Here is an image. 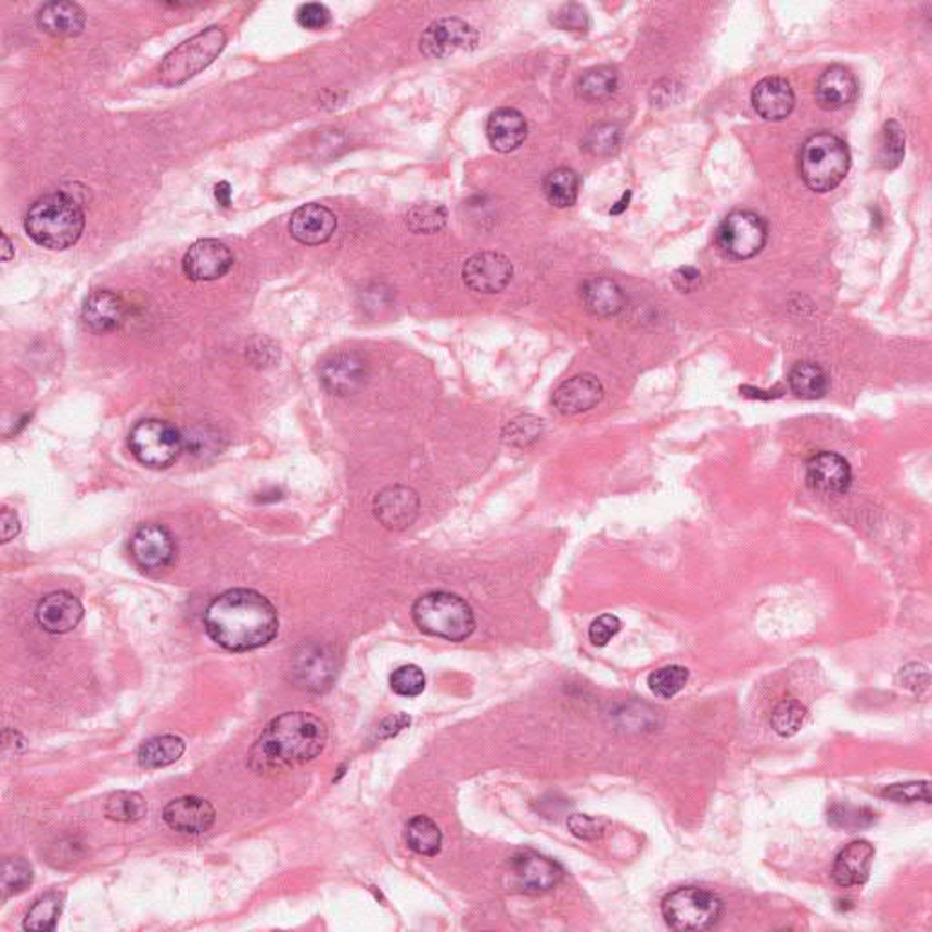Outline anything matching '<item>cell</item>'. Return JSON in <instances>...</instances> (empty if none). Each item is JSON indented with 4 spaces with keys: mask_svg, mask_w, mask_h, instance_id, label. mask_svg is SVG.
<instances>
[{
    "mask_svg": "<svg viewBox=\"0 0 932 932\" xmlns=\"http://www.w3.org/2000/svg\"><path fill=\"white\" fill-rule=\"evenodd\" d=\"M148 813L146 800L139 792L119 791L107 797L104 814L117 824H136Z\"/></svg>",
    "mask_w": 932,
    "mask_h": 932,
    "instance_id": "cell-36",
    "label": "cell"
},
{
    "mask_svg": "<svg viewBox=\"0 0 932 932\" xmlns=\"http://www.w3.org/2000/svg\"><path fill=\"white\" fill-rule=\"evenodd\" d=\"M227 46V35L219 26H209L192 39L184 40L164 58L158 66V80L164 86L184 85L208 68Z\"/></svg>",
    "mask_w": 932,
    "mask_h": 932,
    "instance_id": "cell-6",
    "label": "cell"
},
{
    "mask_svg": "<svg viewBox=\"0 0 932 932\" xmlns=\"http://www.w3.org/2000/svg\"><path fill=\"white\" fill-rule=\"evenodd\" d=\"M673 283L679 292L690 294L701 284L700 270L694 266H681L679 270L674 271Z\"/></svg>",
    "mask_w": 932,
    "mask_h": 932,
    "instance_id": "cell-51",
    "label": "cell"
},
{
    "mask_svg": "<svg viewBox=\"0 0 932 932\" xmlns=\"http://www.w3.org/2000/svg\"><path fill=\"white\" fill-rule=\"evenodd\" d=\"M130 450L139 463L148 469H168L184 450L181 432L161 419H146L130 432Z\"/></svg>",
    "mask_w": 932,
    "mask_h": 932,
    "instance_id": "cell-8",
    "label": "cell"
},
{
    "mask_svg": "<svg viewBox=\"0 0 932 932\" xmlns=\"http://www.w3.org/2000/svg\"><path fill=\"white\" fill-rule=\"evenodd\" d=\"M605 397V388L592 373H579L576 378L566 379L554 391L552 403L556 410L563 416H577L588 412Z\"/></svg>",
    "mask_w": 932,
    "mask_h": 932,
    "instance_id": "cell-19",
    "label": "cell"
},
{
    "mask_svg": "<svg viewBox=\"0 0 932 932\" xmlns=\"http://www.w3.org/2000/svg\"><path fill=\"white\" fill-rule=\"evenodd\" d=\"M807 485L826 496H842L853 485L851 464L837 452L816 454L808 459Z\"/></svg>",
    "mask_w": 932,
    "mask_h": 932,
    "instance_id": "cell-17",
    "label": "cell"
},
{
    "mask_svg": "<svg viewBox=\"0 0 932 932\" xmlns=\"http://www.w3.org/2000/svg\"><path fill=\"white\" fill-rule=\"evenodd\" d=\"M297 23L306 29H322L330 24V12L327 7L311 2V4H303L297 10Z\"/></svg>",
    "mask_w": 932,
    "mask_h": 932,
    "instance_id": "cell-50",
    "label": "cell"
},
{
    "mask_svg": "<svg viewBox=\"0 0 932 932\" xmlns=\"http://www.w3.org/2000/svg\"><path fill=\"white\" fill-rule=\"evenodd\" d=\"M628 201H630V192L625 193V195H623L622 197V201H620V203H616V206H612L611 214H622L623 209L628 208Z\"/></svg>",
    "mask_w": 932,
    "mask_h": 932,
    "instance_id": "cell-55",
    "label": "cell"
},
{
    "mask_svg": "<svg viewBox=\"0 0 932 932\" xmlns=\"http://www.w3.org/2000/svg\"><path fill=\"white\" fill-rule=\"evenodd\" d=\"M566 826L574 837L579 838V840H587V842L598 840L603 834V824L592 816H587V814H572Z\"/></svg>",
    "mask_w": 932,
    "mask_h": 932,
    "instance_id": "cell-49",
    "label": "cell"
},
{
    "mask_svg": "<svg viewBox=\"0 0 932 932\" xmlns=\"http://www.w3.org/2000/svg\"><path fill=\"white\" fill-rule=\"evenodd\" d=\"M368 367L361 357L341 352L321 365V383L334 396H352L367 383Z\"/></svg>",
    "mask_w": 932,
    "mask_h": 932,
    "instance_id": "cell-18",
    "label": "cell"
},
{
    "mask_svg": "<svg viewBox=\"0 0 932 932\" xmlns=\"http://www.w3.org/2000/svg\"><path fill=\"white\" fill-rule=\"evenodd\" d=\"M622 630V622L614 614H603L590 625L588 636L596 647H605Z\"/></svg>",
    "mask_w": 932,
    "mask_h": 932,
    "instance_id": "cell-48",
    "label": "cell"
},
{
    "mask_svg": "<svg viewBox=\"0 0 932 932\" xmlns=\"http://www.w3.org/2000/svg\"><path fill=\"white\" fill-rule=\"evenodd\" d=\"M858 80L845 66L827 68L816 85V102L827 112H837L858 97Z\"/></svg>",
    "mask_w": 932,
    "mask_h": 932,
    "instance_id": "cell-26",
    "label": "cell"
},
{
    "mask_svg": "<svg viewBox=\"0 0 932 932\" xmlns=\"http://www.w3.org/2000/svg\"><path fill=\"white\" fill-rule=\"evenodd\" d=\"M623 131L616 125H596L588 130L583 148L593 157H609L622 146Z\"/></svg>",
    "mask_w": 932,
    "mask_h": 932,
    "instance_id": "cell-39",
    "label": "cell"
},
{
    "mask_svg": "<svg viewBox=\"0 0 932 932\" xmlns=\"http://www.w3.org/2000/svg\"><path fill=\"white\" fill-rule=\"evenodd\" d=\"M582 301L585 310L596 317H614L625 308V294L622 286L609 278H590L582 286Z\"/></svg>",
    "mask_w": 932,
    "mask_h": 932,
    "instance_id": "cell-29",
    "label": "cell"
},
{
    "mask_svg": "<svg viewBox=\"0 0 932 932\" xmlns=\"http://www.w3.org/2000/svg\"><path fill=\"white\" fill-rule=\"evenodd\" d=\"M542 192H545L548 203L556 208H569L577 201L579 177L571 168H558L545 177Z\"/></svg>",
    "mask_w": 932,
    "mask_h": 932,
    "instance_id": "cell-34",
    "label": "cell"
},
{
    "mask_svg": "<svg viewBox=\"0 0 932 932\" xmlns=\"http://www.w3.org/2000/svg\"><path fill=\"white\" fill-rule=\"evenodd\" d=\"M12 257H13L12 241H10V238H8L7 233H4V235H2V259L7 260V263H8V260H12Z\"/></svg>",
    "mask_w": 932,
    "mask_h": 932,
    "instance_id": "cell-54",
    "label": "cell"
},
{
    "mask_svg": "<svg viewBox=\"0 0 932 932\" xmlns=\"http://www.w3.org/2000/svg\"><path fill=\"white\" fill-rule=\"evenodd\" d=\"M769 238V228L754 212H732L719 225L718 246L729 259L746 260L756 257Z\"/></svg>",
    "mask_w": 932,
    "mask_h": 932,
    "instance_id": "cell-9",
    "label": "cell"
},
{
    "mask_svg": "<svg viewBox=\"0 0 932 932\" xmlns=\"http://www.w3.org/2000/svg\"><path fill=\"white\" fill-rule=\"evenodd\" d=\"M542 432L541 419L534 416H520L512 419L503 430V442L512 447L525 448L539 439Z\"/></svg>",
    "mask_w": 932,
    "mask_h": 932,
    "instance_id": "cell-43",
    "label": "cell"
},
{
    "mask_svg": "<svg viewBox=\"0 0 932 932\" xmlns=\"http://www.w3.org/2000/svg\"><path fill=\"white\" fill-rule=\"evenodd\" d=\"M166 826L181 834H203L215 824V808L203 797L182 796L168 803L163 810Z\"/></svg>",
    "mask_w": 932,
    "mask_h": 932,
    "instance_id": "cell-20",
    "label": "cell"
},
{
    "mask_svg": "<svg viewBox=\"0 0 932 932\" xmlns=\"http://www.w3.org/2000/svg\"><path fill=\"white\" fill-rule=\"evenodd\" d=\"M851 168V153L834 133L819 131L800 150V174L813 192L827 193L842 184Z\"/></svg>",
    "mask_w": 932,
    "mask_h": 932,
    "instance_id": "cell-4",
    "label": "cell"
},
{
    "mask_svg": "<svg viewBox=\"0 0 932 932\" xmlns=\"http://www.w3.org/2000/svg\"><path fill=\"white\" fill-rule=\"evenodd\" d=\"M37 26L51 37H77L86 26V13L75 2H48L37 12Z\"/></svg>",
    "mask_w": 932,
    "mask_h": 932,
    "instance_id": "cell-28",
    "label": "cell"
},
{
    "mask_svg": "<svg viewBox=\"0 0 932 932\" xmlns=\"http://www.w3.org/2000/svg\"><path fill=\"white\" fill-rule=\"evenodd\" d=\"M883 796L898 803H931V783L929 781H909L891 786L883 791Z\"/></svg>",
    "mask_w": 932,
    "mask_h": 932,
    "instance_id": "cell-45",
    "label": "cell"
},
{
    "mask_svg": "<svg viewBox=\"0 0 932 932\" xmlns=\"http://www.w3.org/2000/svg\"><path fill=\"white\" fill-rule=\"evenodd\" d=\"M85 616L79 599L69 592H51L40 599L35 617L40 627L50 634H66L74 630Z\"/></svg>",
    "mask_w": 932,
    "mask_h": 932,
    "instance_id": "cell-23",
    "label": "cell"
},
{
    "mask_svg": "<svg viewBox=\"0 0 932 932\" xmlns=\"http://www.w3.org/2000/svg\"><path fill=\"white\" fill-rule=\"evenodd\" d=\"M752 106L762 119L778 123L792 114L796 106V95L786 79L767 77L752 90Z\"/></svg>",
    "mask_w": 932,
    "mask_h": 932,
    "instance_id": "cell-24",
    "label": "cell"
},
{
    "mask_svg": "<svg viewBox=\"0 0 932 932\" xmlns=\"http://www.w3.org/2000/svg\"><path fill=\"white\" fill-rule=\"evenodd\" d=\"M233 254L217 239H203L192 244L182 259V270L195 283H209L225 278L232 270Z\"/></svg>",
    "mask_w": 932,
    "mask_h": 932,
    "instance_id": "cell-13",
    "label": "cell"
},
{
    "mask_svg": "<svg viewBox=\"0 0 932 932\" xmlns=\"http://www.w3.org/2000/svg\"><path fill=\"white\" fill-rule=\"evenodd\" d=\"M215 199H217V203L228 208L232 204V187L228 182H219L215 187Z\"/></svg>",
    "mask_w": 932,
    "mask_h": 932,
    "instance_id": "cell-53",
    "label": "cell"
},
{
    "mask_svg": "<svg viewBox=\"0 0 932 932\" xmlns=\"http://www.w3.org/2000/svg\"><path fill=\"white\" fill-rule=\"evenodd\" d=\"M34 882V869L23 858H8L2 865V896L4 899L23 893Z\"/></svg>",
    "mask_w": 932,
    "mask_h": 932,
    "instance_id": "cell-41",
    "label": "cell"
},
{
    "mask_svg": "<svg viewBox=\"0 0 932 932\" xmlns=\"http://www.w3.org/2000/svg\"><path fill=\"white\" fill-rule=\"evenodd\" d=\"M552 23L558 28L574 31V34H587L588 28H590L588 12L579 4H566V7L561 8L560 12L556 13Z\"/></svg>",
    "mask_w": 932,
    "mask_h": 932,
    "instance_id": "cell-47",
    "label": "cell"
},
{
    "mask_svg": "<svg viewBox=\"0 0 932 932\" xmlns=\"http://www.w3.org/2000/svg\"><path fill=\"white\" fill-rule=\"evenodd\" d=\"M662 915L674 931H708L724 916V902L700 888H679L662 902Z\"/></svg>",
    "mask_w": 932,
    "mask_h": 932,
    "instance_id": "cell-7",
    "label": "cell"
},
{
    "mask_svg": "<svg viewBox=\"0 0 932 932\" xmlns=\"http://www.w3.org/2000/svg\"><path fill=\"white\" fill-rule=\"evenodd\" d=\"M905 155V136L902 126L896 120H889L883 126L882 142H880V163L885 170L898 168Z\"/></svg>",
    "mask_w": 932,
    "mask_h": 932,
    "instance_id": "cell-42",
    "label": "cell"
},
{
    "mask_svg": "<svg viewBox=\"0 0 932 932\" xmlns=\"http://www.w3.org/2000/svg\"><path fill=\"white\" fill-rule=\"evenodd\" d=\"M391 687L397 695L418 698L419 694H423L426 678L418 665H403L392 673Z\"/></svg>",
    "mask_w": 932,
    "mask_h": 932,
    "instance_id": "cell-44",
    "label": "cell"
},
{
    "mask_svg": "<svg viewBox=\"0 0 932 932\" xmlns=\"http://www.w3.org/2000/svg\"><path fill=\"white\" fill-rule=\"evenodd\" d=\"M807 718V708L797 700H783L775 706L770 716V727L781 738H792L802 729Z\"/></svg>",
    "mask_w": 932,
    "mask_h": 932,
    "instance_id": "cell-37",
    "label": "cell"
},
{
    "mask_svg": "<svg viewBox=\"0 0 932 932\" xmlns=\"http://www.w3.org/2000/svg\"><path fill=\"white\" fill-rule=\"evenodd\" d=\"M514 276V266L505 255L481 252L470 257L463 266V281L477 294H499L509 286Z\"/></svg>",
    "mask_w": 932,
    "mask_h": 932,
    "instance_id": "cell-14",
    "label": "cell"
},
{
    "mask_svg": "<svg viewBox=\"0 0 932 932\" xmlns=\"http://www.w3.org/2000/svg\"><path fill=\"white\" fill-rule=\"evenodd\" d=\"M125 301L107 290L91 294L82 306V321L95 334H107L119 330L126 321Z\"/></svg>",
    "mask_w": 932,
    "mask_h": 932,
    "instance_id": "cell-25",
    "label": "cell"
},
{
    "mask_svg": "<svg viewBox=\"0 0 932 932\" xmlns=\"http://www.w3.org/2000/svg\"><path fill=\"white\" fill-rule=\"evenodd\" d=\"M0 532H2V542L12 541L13 537L21 532V521H18L17 514L10 509L2 510Z\"/></svg>",
    "mask_w": 932,
    "mask_h": 932,
    "instance_id": "cell-52",
    "label": "cell"
},
{
    "mask_svg": "<svg viewBox=\"0 0 932 932\" xmlns=\"http://www.w3.org/2000/svg\"><path fill=\"white\" fill-rule=\"evenodd\" d=\"M64 894L59 891H51L40 896L28 915L24 918V929L26 931H53L58 927L59 916L63 912Z\"/></svg>",
    "mask_w": 932,
    "mask_h": 932,
    "instance_id": "cell-35",
    "label": "cell"
},
{
    "mask_svg": "<svg viewBox=\"0 0 932 932\" xmlns=\"http://www.w3.org/2000/svg\"><path fill=\"white\" fill-rule=\"evenodd\" d=\"M563 867L536 851H521L510 859V885L525 894H545L560 885Z\"/></svg>",
    "mask_w": 932,
    "mask_h": 932,
    "instance_id": "cell-10",
    "label": "cell"
},
{
    "mask_svg": "<svg viewBox=\"0 0 932 932\" xmlns=\"http://www.w3.org/2000/svg\"><path fill=\"white\" fill-rule=\"evenodd\" d=\"M408 847L412 848L413 853L434 858L442 853L443 834L434 819L429 816H413L407 824Z\"/></svg>",
    "mask_w": 932,
    "mask_h": 932,
    "instance_id": "cell-32",
    "label": "cell"
},
{
    "mask_svg": "<svg viewBox=\"0 0 932 932\" xmlns=\"http://www.w3.org/2000/svg\"><path fill=\"white\" fill-rule=\"evenodd\" d=\"M131 560L142 571L157 572L174 565L177 558L176 539L166 526L146 523L133 532L130 539Z\"/></svg>",
    "mask_w": 932,
    "mask_h": 932,
    "instance_id": "cell-11",
    "label": "cell"
},
{
    "mask_svg": "<svg viewBox=\"0 0 932 932\" xmlns=\"http://www.w3.org/2000/svg\"><path fill=\"white\" fill-rule=\"evenodd\" d=\"M328 741L324 722L311 712H284L271 719L248 752V767L273 776L316 759Z\"/></svg>",
    "mask_w": 932,
    "mask_h": 932,
    "instance_id": "cell-2",
    "label": "cell"
},
{
    "mask_svg": "<svg viewBox=\"0 0 932 932\" xmlns=\"http://www.w3.org/2000/svg\"><path fill=\"white\" fill-rule=\"evenodd\" d=\"M337 228L335 215L322 206L310 203L295 209L290 219L289 230L297 243L317 246L332 239Z\"/></svg>",
    "mask_w": 932,
    "mask_h": 932,
    "instance_id": "cell-22",
    "label": "cell"
},
{
    "mask_svg": "<svg viewBox=\"0 0 932 932\" xmlns=\"http://www.w3.org/2000/svg\"><path fill=\"white\" fill-rule=\"evenodd\" d=\"M874 856V847L867 840L848 843L834 858L832 880L843 889L861 888L869 880Z\"/></svg>",
    "mask_w": 932,
    "mask_h": 932,
    "instance_id": "cell-21",
    "label": "cell"
},
{
    "mask_svg": "<svg viewBox=\"0 0 932 932\" xmlns=\"http://www.w3.org/2000/svg\"><path fill=\"white\" fill-rule=\"evenodd\" d=\"M687 681H689V671L679 667V665L660 668L649 676V687L652 694L662 698V700H671L674 695L679 694L685 689Z\"/></svg>",
    "mask_w": 932,
    "mask_h": 932,
    "instance_id": "cell-40",
    "label": "cell"
},
{
    "mask_svg": "<svg viewBox=\"0 0 932 932\" xmlns=\"http://www.w3.org/2000/svg\"><path fill=\"white\" fill-rule=\"evenodd\" d=\"M480 35L461 18H442L430 24L419 40V48L429 59H447L458 51L474 50Z\"/></svg>",
    "mask_w": 932,
    "mask_h": 932,
    "instance_id": "cell-12",
    "label": "cell"
},
{
    "mask_svg": "<svg viewBox=\"0 0 932 932\" xmlns=\"http://www.w3.org/2000/svg\"><path fill=\"white\" fill-rule=\"evenodd\" d=\"M184 754V741L179 736L163 735L150 738L137 752V762L142 769H163L179 762Z\"/></svg>",
    "mask_w": 932,
    "mask_h": 932,
    "instance_id": "cell-30",
    "label": "cell"
},
{
    "mask_svg": "<svg viewBox=\"0 0 932 932\" xmlns=\"http://www.w3.org/2000/svg\"><path fill=\"white\" fill-rule=\"evenodd\" d=\"M204 628L222 649L248 652L278 636V609L263 593L232 588L209 603L204 612Z\"/></svg>",
    "mask_w": 932,
    "mask_h": 932,
    "instance_id": "cell-1",
    "label": "cell"
},
{
    "mask_svg": "<svg viewBox=\"0 0 932 932\" xmlns=\"http://www.w3.org/2000/svg\"><path fill=\"white\" fill-rule=\"evenodd\" d=\"M448 214L442 204L426 203L413 206L407 214L408 230L419 235L437 233L447 227Z\"/></svg>",
    "mask_w": 932,
    "mask_h": 932,
    "instance_id": "cell-38",
    "label": "cell"
},
{
    "mask_svg": "<svg viewBox=\"0 0 932 932\" xmlns=\"http://www.w3.org/2000/svg\"><path fill=\"white\" fill-rule=\"evenodd\" d=\"M620 85V75L612 66H596L587 69L576 85L577 95L583 101L601 102L614 95Z\"/></svg>",
    "mask_w": 932,
    "mask_h": 932,
    "instance_id": "cell-33",
    "label": "cell"
},
{
    "mask_svg": "<svg viewBox=\"0 0 932 932\" xmlns=\"http://www.w3.org/2000/svg\"><path fill=\"white\" fill-rule=\"evenodd\" d=\"M789 386L802 399H819L826 396L829 379L826 370L816 362L802 361L791 368Z\"/></svg>",
    "mask_w": 932,
    "mask_h": 932,
    "instance_id": "cell-31",
    "label": "cell"
},
{
    "mask_svg": "<svg viewBox=\"0 0 932 932\" xmlns=\"http://www.w3.org/2000/svg\"><path fill=\"white\" fill-rule=\"evenodd\" d=\"M295 681L303 689L322 692L337 678V657L334 650L322 647V644H308L303 652L295 655L294 667Z\"/></svg>",
    "mask_w": 932,
    "mask_h": 932,
    "instance_id": "cell-15",
    "label": "cell"
},
{
    "mask_svg": "<svg viewBox=\"0 0 932 932\" xmlns=\"http://www.w3.org/2000/svg\"><path fill=\"white\" fill-rule=\"evenodd\" d=\"M526 136L528 125L525 115L515 107H499L488 117L486 137L496 152H514L525 142Z\"/></svg>",
    "mask_w": 932,
    "mask_h": 932,
    "instance_id": "cell-27",
    "label": "cell"
},
{
    "mask_svg": "<svg viewBox=\"0 0 932 932\" xmlns=\"http://www.w3.org/2000/svg\"><path fill=\"white\" fill-rule=\"evenodd\" d=\"M85 209L66 192L50 193L29 206L24 230L46 250L72 248L85 230Z\"/></svg>",
    "mask_w": 932,
    "mask_h": 932,
    "instance_id": "cell-3",
    "label": "cell"
},
{
    "mask_svg": "<svg viewBox=\"0 0 932 932\" xmlns=\"http://www.w3.org/2000/svg\"><path fill=\"white\" fill-rule=\"evenodd\" d=\"M412 617L421 633L454 643L464 641L475 630L472 607L456 593H424L413 603Z\"/></svg>",
    "mask_w": 932,
    "mask_h": 932,
    "instance_id": "cell-5",
    "label": "cell"
},
{
    "mask_svg": "<svg viewBox=\"0 0 932 932\" xmlns=\"http://www.w3.org/2000/svg\"><path fill=\"white\" fill-rule=\"evenodd\" d=\"M829 821L838 829H861L874 821V814L867 808L834 807L829 813Z\"/></svg>",
    "mask_w": 932,
    "mask_h": 932,
    "instance_id": "cell-46",
    "label": "cell"
},
{
    "mask_svg": "<svg viewBox=\"0 0 932 932\" xmlns=\"http://www.w3.org/2000/svg\"><path fill=\"white\" fill-rule=\"evenodd\" d=\"M373 514L388 531H405L418 520L419 496L408 486H386L375 496Z\"/></svg>",
    "mask_w": 932,
    "mask_h": 932,
    "instance_id": "cell-16",
    "label": "cell"
}]
</instances>
